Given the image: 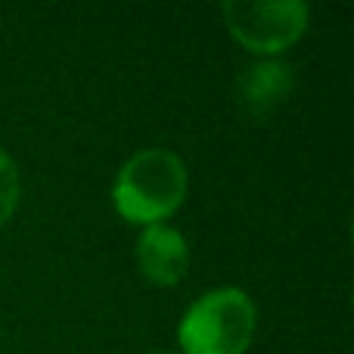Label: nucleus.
<instances>
[{
	"instance_id": "0eeeda50",
	"label": "nucleus",
	"mask_w": 354,
	"mask_h": 354,
	"mask_svg": "<svg viewBox=\"0 0 354 354\" xmlns=\"http://www.w3.org/2000/svg\"><path fill=\"white\" fill-rule=\"evenodd\" d=\"M159 354H162V351H159Z\"/></svg>"
},
{
	"instance_id": "20e7f679",
	"label": "nucleus",
	"mask_w": 354,
	"mask_h": 354,
	"mask_svg": "<svg viewBox=\"0 0 354 354\" xmlns=\"http://www.w3.org/2000/svg\"><path fill=\"white\" fill-rule=\"evenodd\" d=\"M137 264L153 286H177L189 268V245L168 224L143 227L137 239Z\"/></svg>"
},
{
	"instance_id": "7ed1b4c3",
	"label": "nucleus",
	"mask_w": 354,
	"mask_h": 354,
	"mask_svg": "<svg viewBox=\"0 0 354 354\" xmlns=\"http://www.w3.org/2000/svg\"><path fill=\"white\" fill-rule=\"evenodd\" d=\"M224 25L249 53L280 56L308 31V6L299 0H274V3H252V0H227L221 6Z\"/></svg>"
},
{
	"instance_id": "f03ea898",
	"label": "nucleus",
	"mask_w": 354,
	"mask_h": 354,
	"mask_svg": "<svg viewBox=\"0 0 354 354\" xmlns=\"http://www.w3.org/2000/svg\"><path fill=\"white\" fill-rule=\"evenodd\" d=\"M255 326V301L236 286H221L187 308L177 326V342L183 354H245Z\"/></svg>"
},
{
	"instance_id": "39448f33",
	"label": "nucleus",
	"mask_w": 354,
	"mask_h": 354,
	"mask_svg": "<svg viewBox=\"0 0 354 354\" xmlns=\"http://www.w3.org/2000/svg\"><path fill=\"white\" fill-rule=\"evenodd\" d=\"M295 84V75L286 62L280 59H261L255 66L243 68L236 81V100L243 106V112L255 122L270 118L283 103L289 100Z\"/></svg>"
},
{
	"instance_id": "f257e3e1",
	"label": "nucleus",
	"mask_w": 354,
	"mask_h": 354,
	"mask_svg": "<svg viewBox=\"0 0 354 354\" xmlns=\"http://www.w3.org/2000/svg\"><path fill=\"white\" fill-rule=\"evenodd\" d=\"M187 199V165L171 149H140L115 174L112 202L128 224H165Z\"/></svg>"
},
{
	"instance_id": "423d86ee",
	"label": "nucleus",
	"mask_w": 354,
	"mask_h": 354,
	"mask_svg": "<svg viewBox=\"0 0 354 354\" xmlns=\"http://www.w3.org/2000/svg\"><path fill=\"white\" fill-rule=\"evenodd\" d=\"M22 196V180H19V168L16 162L6 156V149H0V227L12 218Z\"/></svg>"
}]
</instances>
